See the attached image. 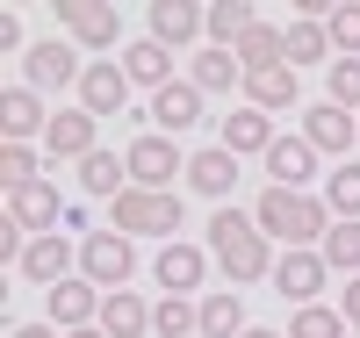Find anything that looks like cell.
I'll list each match as a JSON object with an SVG mask.
<instances>
[{
  "mask_svg": "<svg viewBox=\"0 0 360 338\" xmlns=\"http://www.w3.org/2000/svg\"><path fill=\"white\" fill-rule=\"evenodd\" d=\"M324 209H332L339 223H360V159H346L332 173V188H324Z\"/></svg>",
  "mask_w": 360,
  "mask_h": 338,
  "instance_id": "cell-30",
  "label": "cell"
},
{
  "mask_svg": "<svg viewBox=\"0 0 360 338\" xmlns=\"http://www.w3.org/2000/svg\"><path fill=\"white\" fill-rule=\"evenodd\" d=\"M252 324H245V302H238L231 288L224 295H202V338H245Z\"/></svg>",
  "mask_w": 360,
  "mask_h": 338,
  "instance_id": "cell-27",
  "label": "cell"
},
{
  "mask_svg": "<svg viewBox=\"0 0 360 338\" xmlns=\"http://www.w3.org/2000/svg\"><path fill=\"white\" fill-rule=\"evenodd\" d=\"M152 122H159L166 137H173V130H195V122H202V86H195V79L159 86V94H152Z\"/></svg>",
  "mask_w": 360,
  "mask_h": 338,
  "instance_id": "cell-16",
  "label": "cell"
},
{
  "mask_svg": "<svg viewBox=\"0 0 360 338\" xmlns=\"http://www.w3.org/2000/svg\"><path fill=\"white\" fill-rule=\"evenodd\" d=\"M94 122L101 115H86V108H51V130H44V151L51 159H94Z\"/></svg>",
  "mask_w": 360,
  "mask_h": 338,
  "instance_id": "cell-10",
  "label": "cell"
},
{
  "mask_svg": "<svg viewBox=\"0 0 360 338\" xmlns=\"http://www.w3.org/2000/svg\"><path fill=\"white\" fill-rule=\"evenodd\" d=\"M324 58H332V29H324V22H288V65L295 72H303V65H324Z\"/></svg>",
  "mask_w": 360,
  "mask_h": 338,
  "instance_id": "cell-28",
  "label": "cell"
},
{
  "mask_svg": "<svg viewBox=\"0 0 360 338\" xmlns=\"http://www.w3.org/2000/svg\"><path fill=\"white\" fill-rule=\"evenodd\" d=\"M0 130H8V144H29L37 130H51L37 86H8V94H0Z\"/></svg>",
  "mask_w": 360,
  "mask_h": 338,
  "instance_id": "cell-17",
  "label": "cell"
},
{
  "mask_svg": "<svg viewBox=\"0 0 360 338\" xmlns=\"http://www.w3.org/2000/svg\"><path fill=\"white\" fill-rule=\"evenodd\" d=\"M224 151L238 159V151H274V122H266V108H231L224 115Z\"/></svg>",
  "mask_w": 360,
  "mask_h": 338,
  "instance_id": "cell-23",
  "label": "cell"
},
{
  "mask_svg": "<svg viewBox=\"0 0 360 338\" xmlns=\"http://www.w3.org/2000/svg\"><path fill=\"white\" fill-rule=\"evenodd\" d=\"M152 273H159V288H166V295H195V288H202V273H209V259L195 252V245H166Z\"/></svg>",
  "mask_w": 360,
  "mask_h": 338,
  "instance_id": "cell-21",
  "label": "cell"
},
{
  "mask_svg": "<svg viewBox=\"0 0 360 338\" xmlns=\"http://www.w3.org/2000/svg\"><path fill=\"white\" fill-rule=\"evenodd\" d=\"M79 108H86V115L130 108V72H123V65H86V79H79Z\"/></svg>",
  "mask_w": 360,
  "mask_h": 338,
  "instance_id": "cell-14",
  "label": "cell"
},
{
  "mask_svg": "<svg viewBox=\"0 0 360 338\" xmlns=\"http://www.w3.org/2000/svg\"><path fill=\"white\" fill-rule=\"evenodd\" d=\"M209 29V8H188V0H152V44H195Z\"/></svg>",
  "mask_w": 360,
  "mask_h": 338,
  "instance_id": "cell-15",
  "label": "cell"
},
{
  "mask_svg": "<svg viewBox=\"0 0 360 338\" xmlns=\"http://www.w3.org/2000/svg\"><path fill=\"white\" fill-rule=\"evenodd\" d=\"M252 22H259V15L245 8V0H217V8H209V51H238Z\"/></svg>",
  "mask_w": 360,
  "mask_h": 338,
  "instance_id": "cell-25",
  "label": "cell"
},
{
  "mask_svg": "<svg viewBox=\"0 0 360 338\" xmlns=\"http://www.w3.org/2000/svg\"><path fill=\"white\" fill-rule=\"evenodd\" d=\"M79 188L115 202V195H130V166L115 159V151H94V159H79Z\"/></svg>",
  "mask_w": 360,
  "mask_h": 338,
  "instance_id": "cell-26",
  "label": "cell"
},
{
  "mask_svg": "<svg viewBox=\"0 0 360 338\" xmlns=\"http://www.w3.org/2000/svg\"><path fill=\"white\" fill-rule=\"evenodd\" d=\"M188 188L209 195V202H224V195L238 188V159H231L224 144H217V151H195V159H188Z\"/></svg>",
  "mask_w": 360,
  "mask_h": 338,
  "instance_id": "cell-18",
  "label": "cell"
},
{
  "mask_svg": "<svg viewBox=\"0 0 360 338\" xmlns=\"http://www.w3.org/2000/svg\"><path fill=\"white\" fill-rule=\"evenodd\" d=\"M44 159H37V151H29V144H0V188H8V195H22V188H37V173Z\"/></svg>",
  "mask_w": 360,
  "mask_h": 338,
  "instance_id": "cell-31",
  "label": "cell"
},
{
  "mask_svg": "<svg viewBox=\"0 0 360 338\" xmlns=\"http://www.w3.org/2000/svg\"><path fill=\"white\" fill-rule=\"evenodd\" d=\"M252 223H259L266 238H281L288 252H310V245H324V230H332L339 216H332L317 195H303V188H266L259 209H252Z\"/></svg>",
  "mask_w": 360,
  "mask_h": 338,
  "instance_id": "cell-1",
  "label": "cell"
},
{
  "mask_svg": "<svg viewBox=\"0 0 360 338\" xmlns=\"http://www.w3.org/2000/svg\"><path fill=\"white\" fill-rule=\"evenodd\" d=\"M79 79H86V65H79V51L72 44H29V86H37V94H79Z\"/></svg>",
  "mask_w": 360,
  "mask_h": 338,
  "instance_id": "cell-7",
  "label": "cell"
},
{
  "mask_svg": "<svg viewBox=\"0 0 360 338\" xmlns=\"http://www.w3.org/2000/svg\"><path fill=\"white\" fill-rule=\"evenodd\" d=\"M15 273H29V281H44V288H58V281H72L79 273V245H65V238H29V252H22V266Z\"/></svg>",
  "mask_w": 360,
  "mask_h": 338,
  "instance_id": "cell-11",
  "label": "cell"
},
{
  "mask_svg": "<svg viewBox=\"0 0 360 338\" xmlns=\"http://www.w3.org/2000/svg\"><path fill=\"white\" fill-rule=\"evenodd\" d=\"M101 331H108V338H144V331H152V302L130 295V288L101 295Z\"/></svg>",
  "mask_w": 360,
  "mask_h": 338,
  "instance_id": "cell-19",
  "label": "cell"
},
{
  "mask_svg": "<svg viewBox=\"0 0 360 338\" xmlns=\"http://www.w3.org/2000/svg\"><path fill=\"white\" fill-rule=\"evenodd\" d=\"M123 72H130V86H152V94H159V86H173V51L166 44H130Z\"/></svg>",
  "mask_w": 360,
  "mask_h": 338,
  "instance_id": "cell-24",
  "label": "cell"
},
{
  "mask_svg": "<svg viewBox=\"0 0 360 338\" xmlns=\"http://www.w3.org/2000/svg\"><path fill=\"white\" fill-rule=\"evenodd\" d=\"M79 273H86L94 288H108V295H115V288L137 273L130 238H123V230H86V238H79Z\"/></svg>",
  "mask_w": 360,
  "mask_h": 338,
  "instance_id": "cell-4",
  "label": "cell"
},
{
  "mask_svg": "<svg viewBox=\"0 0 360 338\" xmlns=\"http://www.w3.org/2000/svg\"><path fill=\"white\" fill-rule=\"evenodd\" d=\"M303 101V79H295V65H274V72H245V108H288Z\"/></svg>",
  "mask_w": 360,
  "mask_h": 338,
  "instance_id": "cell-20",
  "label": "cell"
},
{
  "mask_svg": "<svg viewBox=\"0 0 360 338\" xmlns=\"http://www.w3.org/2000/svg\"><path fill=\"white\" fill-rule=\"evenodd\" d=\"M266 173H274V188H303V180L317 173L310 137H274V151H266Z\"/></svg>",
  "mask_w": 360,
  "mask_h": 338,
  "instance_id": "cell-22",
  "label": "cell"
},
{
  "mask_svg": "<svg viewBox=\"0 0 360 338\" xmlns=\"http://www.w3.org/2000/svg\"><path fill=\"white\" fill-rule=\"evenodd\" d=\"M245 338H281V331H245Z\"/></svg>",
  "mask_w": 360,
  "mask_h": 338,
  "instance_id": "cell-39",
  "label": "cell"
},
{
  "mask_svg": "<svg viewBox=\"0 0 360 338\" xmlns=\"http://www.w3.org/2000/svg\"><path fill=\"white\" fill-rule=\"evenodd\" d=\"M324 281H332V266H324V252H281V259H274V288H281V295L295 302V310H310Z\"/></svg>",
  "mask_w": 360,
  "mask_h": 338,
  "instance_id": "cell-9",
  "label": "cell"
},
{
  "mask_svg": "<svg viewBox=\"0 0 360 338\" xmlns=\"http://www.w3.org/2000/svg\"><path fill=\"white\" fill-rule=\"evenodd\" d=\"M324 29H332L339 58H360V0H346V8H332V15H324Z\"/></svg>",
  "mask_w": 360,
  "mask_h": 338,
  "instance_id": "cell-34",
  "label": "cell"
},
{
  "mask_svg": "<svg viewBox=\"0 0 360 338\" xmlns=\"http://www.w3.org/2000/svg\"><path fill=\"white\" fill-rule=\"evenodd\" d=\"M346 331V310H324V302H310V310H295L288 338H339Z\"/></svg>",
  "mask_w": 360,
  "mask_h": 338,
  "instance_id": "cell-33",
  "label": "cell"
},
{
  "mask_svg": "<svg viewBox=\"0 0 360 338\" xmlns=\"http://www.w3.org/2000/svg\"><path fill=\"white\" fill-rule=\"evenodd\" d=\"M15 338H58V324H15Z\"/></svg>",
  "mask_w": 360,
  "mask_h": 338,
  "instance_id": "cell-37",
  "label": "cell"
},
{
  "mask_svg": "<svg viewBox=\"0 0 360 338\" xmlns=\"http://www.w3.org/2000/svg\"><path fill=\"white\" fill-rule=\"evenodd\" d=\"M65 338H108V331H101V324H86V331H65Z\"/></svg>",
  "mask_w": 360,
  "mask_h": 338,
  "instance_id": "cell-38",
  "label": "cell"
},
{
  "mask_svg": "<svg viewBox=\"0 0 360 338\" xmlns=\"http://www.w3.org/2000/svg\"><path fill=\"white\" fill-rule=\"evenodd\" d=\"M188 79L202 86V94H231V86H245V65H238V58H231V51H202Z\"/></svg>",
  "mask_w": 360,
  "mask_h": 338,
  "instance_id": "cell-29",
  "label": "cell"
},
{
  "mask_svg": "<svg viewBox=\"0 0 360 338\" xmlns=\"http://www.w3.org/2000/svg\"><path fill=\"white\" fill-rule=\"evenodd\" d=\"M51 324L58 331H86V324H101V295L86 273H72V281H58L51 288Z\"/></svg>",
  "mask_w": 360,
  "mask_h": 338,
  "instance_id": "cell-12",
  "label": "cell"
},
{
  "mask_svg": "<svg viewBox=\"0 0 360 338\" xmlns=\"http://www.w3.org/2000/svg\"><path fill=\"white\" fill-rule=\"evenodd\" d=\"M303 137H310L317 159H346V151L360 144V122H353V108H339V101H310Z\"/></svg>",
  "mask_w": 360,
  "mask_h": 338,
  "instance_id": "cell-6",
  "label": "cell"
},
{
  "mask_svg": "<svg viewBox=\"0 0 360 338\" xmlns=\"http://www.w3.org/2000/svg\"><path fill=\"white\" fill-rule=\"evenodd\" d=\"M58 29L65 44H123V15L101 0H58Z\"/></svg>",
  "mask_w": 360,
  "mask_h": 338,
  "instance_id": "cell-8",
  "label": "cell"
},
{
  "mask_svg": "<svg viewBox=\"0 0 360 338\" xmlns=\"http://www.w3.org/2000/svg\"><path fill=\"white\" fill-rule=\"evenodd\" d=\"M324 86H332V101H339V108H360V58H332Z\"/></svg>",
  "mask_w": 360,
  "mask_h": 338,
  "instance_id": "cell-35",
  "label": "cell"
},
{
  "mask_svg": "<svg viewBox=\"0 0 360 338\" xmlns=\"http://www.w3.org/2000/svg\"><path fill=\"white\" fill-rule=\"evenodd\" d=\"M317 252H324V266H332V273H360V223H332Z\"/></svg>",
  "mask_w": 360,
  "mask_h": 338,
  "instance_id": "cell-32",
  "label": "cell"
},
{
  "mask_svg": "<svg viewBox=\"0 0 360 338\" xmlns=\"http://www.w3.org/2000/svg\"><path fill=\"white\" fill-rule=\"evenodd\" d=\"M209 252H217V266L231 273V288H245V281H274L266 230H259L252 216H238V209H217V216H209Z\"/></svg>",
  "mask_w": 360,
  "mask_h": 338,
  "instance_id": "cell-2",
  "label": "cell"
},
{
  "mask_svg": "<svg viewBox=\"0 0 360 338\" xmlns=\"http://www.w3.org/2000/svg\"><path fill=\"white\" fill-rule=\"evenodd\" d=\"M108 216L123 238H166L173 245V223H180V195H152V188H130L108 202Z\"/></svg>",
  "mask_w": 360,
  "mask_h": 338,
  "instance_id": "cell-3",
  "label": "cell"
},
{
  "mask_svg": "<svg viewBox=\"0 0 360 338\" xmlns=\"http://www.w3.org/2000/svg\"><path fill=\"white\" fill-rule=\"evenodd\" d=\"M8 216H15L29 238H51L58 223H65V202H58V188H51V180H37V188L8 195Z\"/></svg>",
  "mask_w": 360,
  "mask_h": 338,
  "instance_id": "cell-13",
  "label": "cell"
},
{
  "mask_svg": "<svg viewBox=\"0 0 360 338\" xmlns=\"http://www.w3.org/2000/svg\"><path fill=\"white\" fill-rule=\"evenodd\" d=\"M123 166H130V188H152V195H173V173H188V159L173 151V137H166V130L137 137V144L123 151Z\"/></svg>",
  "mask_w": 360,
  "mask_h": 338,
  "instance_id": "cell-5",
  "label": "cell"
},
{
  "mask_svg": "<svg viewBox=\"0 0 360 338\" xmlns=\"http://www.w3.org/2000/svg\"><path fill=\"white\" fill-rule=\"evenodd\" d=\"M346 324L360 331V273H353V281H346Z\"/></svg>",
  "mask_w": 360,
  "mask_h": 338,
  "instance_id": "cell-36",
  "label": "cell"
}]
</instances>
